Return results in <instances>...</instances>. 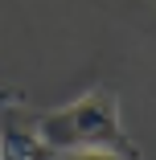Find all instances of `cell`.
<instances>
[{
	"label": "cell",
	"instance_id": "cell-1",
	"mask_svg": "<svg viewBox=\"0 0 156 160\" xmlns=\"http://www.w3.org/2000/svg\"><path fill=\"white\" fill-rule=\"evenodd\" d=\"M37 132L53 152H115V156L140 160L136 140L123 132L119 94L111 86H90L66 107L37 111Z\"/></svg>",
	"mask_w": 156,
	"mask_h": 160
},
{
	"label": "cell",
	"instance_id": "cell-2",
	"mask_svg": "<svg viewBox=\"0 0 156 160\" xmlns=\"http://www.w3.org/2000/svg\"><path fill=\"white\" fill-rule=\"evenodd\" d=\"M0 160H58L37 132V111L17 86L0 90Z\"/></svg>",
	"mask_w": 156,
	"mask_h": 160
}]
</instances>
